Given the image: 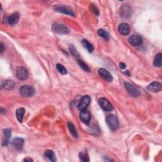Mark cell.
I'll return each instance as SVG.
<instances>
[{
	"mask_svg": "<svg viewBox=\"0 0 162 162\" xmlns=\"http://www.w3.org/2000/svg\"><path fill=\"white\" fill-rule=\"evenodd\" d=\"M106 122L109 128L113 131L117 130L119 127L118 120L114 115L111 114L108 115L106 118Z\"/></svg>",
	"mask_w": 162,
	"mask_h": 162,
	"instance_id": "cell-1",
	"label": "cell"
},
{
	"mask_svg": "<svg viewBox=\"0 0 162 162\" xmlns=\"http://www.w3.org/2000/svg\"><path fill=\"white\" fill-rule=\"evenodd\" d=\"M19 93L22 96L29 98V97H31L34 94L35 90L34 87L31 86L24 85L22 86L19 89Z\"/></svg>",
	"mask_w": 162,
	"mask_h": 162,
	"instance_id": "cell-2",
	"label": "cell"
},
{
	"mask_svg": "<svg viewBox=\"0 0 162 162\" xmlns=\"http://www.w3.org/2000/svg\"><path fill=\"white\" fill-rule=\"evenodd\" d=\"M19 14L17 12H15L12 13L11 15L9 17L4 16L3 17V23L4 24H8L10 25H13L16 24L19 20Z\"/></svg>",
	"mask_w": 162,
	"mask_h": 162,
	"instance_id": "cell-3",
	"label": "cell"
},
{
	"mask_svg": "<svg viewBox=\"0 0 162 162\" xmlns=\"http://www.w3.org/2000/svg\"><path fill=\"white\" fill-rule=\"evenodd\" d=\"M53 31L59 34H68L70 31L67 27L63 24H60L59 23H54L52 26Z\"/></svg>",
	"mask_w": 162,
	"mask_h": 162,
	"instance_id": "cell-4",
	"label": "cell"
},
{
	"mask_svg": "<svg viewBox=\"0 0 162 162\" xmlns=\"http://www.w3.org/2000/svg\"><path fill=\"white\" fill-rule=\"evenodd\" d=\"M54 10L56 12L64 13V14H67L68 15H70L72 17H74V13L73 12L72 9L68 6H65V5H61V4H58L54 7Z\"/></svg>",
	"mask_w": 162,
	"mask_h": 162,
	"instance_id": "cell-5",
	"label": "cell"
},
{
	"mask_svg": "<svg viewBox=\"0 0 162 162\" xmlns=\"http://www.w3.org/2000/svg\"><path fill=\"white\" fill-rule=\"evenodd\" d=\"M125 87L128 92V93L133 97H137L140 95V92L134 85L131 84V83L125 82Z\"/></svg>",
	"mask_w": 162,
	"mask_h": 162,
	"instance_id": "cell-6",
	"label": "cell"
},
{
	"mask_svg": "<svg viewBox=\"0 0 162 162\" xmlns=\"http://www.w3.org/2000/svg\"><path fill=\"white\" fill-rule=\"evenodd\" d=\"M98 103L101 108L106 112H110L113 110L112 105L110 103V101L105 98H100L98 100Z\"/></svg>",
	"mask_w": 162,
	"mask_h": 162,
	"instance_id": "cell-7",
	"label": "cell"
},
{
	"mask_svg": "<svg viewBox=\"0 0 162 162\" xmlns=\"http://www.w3.org/2000/svg\"><path fill=\"white\" fill-rule=\"evenodd\" d=\"M16 76L19 80L25 81L29 77L27 69L23 67H18L16 70Z\"/></svg>",
	"mask_w": 162,
	"mask_h": 162,
	"instance_id": "cell-8",
	"label": "cell"
},
{
	"mask_svg": "<svg viewBox=\"0 0 162 162\" xmlns=\"http://www.w3.org/2000/svg\"><path fill=\"white\" fill-rule=\"evenodd\" d=\"M90 101H91V98L89 96L87 95L84 96L80 100L79 103H78V109L80 111L86 110V108L87 107V106L89 105Z\"/></svg>",
	"mask_w": 162,
	"mask_h": 162,
	"instance_id": "cell-9",
	"label": "cell"
},
{
	"mask_svg": "<svg viewBox=\"0 0 162 162\" xmlns=\"http://www.w3.org/2000/svg\"><path fill=\"white\" fill-rule=\"evenodd\" d=\"M129 43L133 46H139L142 44V39L139 36L132 35L129 38Z\"/></svg>",
	"mask_w": 162,
	"mask_h": 162,
	"instance_id": "cell-10",
	"label": "cell"
},
{
	"mask_svg": "<svg viewBox=\"0 0 162 162\" xmlns=\"http://www.w3.org/2000/svg\"><path fill=\"white\" fill-rule=\"evenodd\" d=\"M118 32L122 36H127L131 32V27L127 23H122L118 27Z\"/></svg>",
	"mask_w": 162,
	"mask_h": 162,
	"instance_id": "cell-11",
	"label": "cell"
},
{
	"mask_svg": "<svg viewBox=\"0 0 162 162\" xmlns=\"http://www.w3.org/2000/svg\"><path fill=\"white\" fill-rule=\"evenodd\" d=\"M24 144V140L20 137H15L11 142L12 146L17 150H21Z\"/></svg>",
	"mask_w": 162,
	"mask_h": 162,
	"instance_id": "cell-12",
	"label": "cell"
},
{
	"mask_svg": "<svg viewBox=\"0 0 162 162\" xmlns=\"http://www.w3.org/2000/svg\"><path fill=\"white\" fill-rule=\"evenodd\" d=\"M147 89L148 91L153 92H158L161 91L162 85L161 83L155 81L151 83V84L147 86Z\"/></svg>",
	"mask_w": 162,
	"mask_h": 162,
	"instance_id": "cell-13",
	"label": "cell"
},
{
	"mask_svg": "<svg viewBox=\"0 0 162 162\" xmlns=\"http://www.w3.org/2000/svg\"><path fill=\"white\" fill-rule=\"evenodd\" d=\"M98 73L100 76L102 77L103 78L109 82H112L113 77L108 70H106L105 68H100L98 70Z\"/></svg>",
	"mask_w": 162,
	"mask_h": 162,
	"instance_id": "cell-14",
	"label": "cell"
},
{
	"mask_svg": "<svg viewBox=\"0 0 162 162\" xmlns=\"http://www.w3.org/2000/svg\"><path fill=\"white\" fill-rule=\"evenodd\" d=\"M80 119L82 122H84L85 124H89L91 120V115L88 111L86 110H84L81 111L80 113Z\"/></svg>",
	"mask_w": 162,
	"mask_h": 162,
	"instance_id": "cell-15",
	"label": "cell"
},
{
	"mask_svg": "<svg viewBox=\"0 0 162 162\" xmlns=\"http://www.w3.org/2000/svg\"><path fill=\"white\" fill-rule=\"evenodd\" d=\"M1 88L6 90H12L15 87V82L11 80H6L1 82Z\"/></svg>",
	"mask_w": 162,
	"mask_h": 162,
	"instance_id": "cell-16",
	"label": "cell"
},
{
	"mask_svg": "<svg viewBox=\"0 0 162 162\" xmlns=\"http://www.w3.org/2000/svg\"><path fill=\"white\" fill-rule=\"evenodd\" d=\"M132 9L130 6H129L128 4H124V6L121 7V16L124 17H129L131 13Z\"/></svg>",
	"mask_w": 162,
	"mask_h": 162,
	"instance_id": "cell-17",
	"label": "cell"
},
{
	"mask_svg": "<svg viewBox=\"0 0 162 162\" xmlns=\"http://www.w3.org/2000/svg\"><path fill=\"white\" fill-rule=\"evenodd\" d=\"M3 134H4V138L3 140V145L7 146L8 144L9 139H10V138L11 137V131L8 129H4Z\"/></svg>",
	"mask_w": 162,
	"mask_h": 162,
	"instance_id": "cell-18",
	"label": "cell"
},
{
	"mask_svg": "<svg viewBox=\"0 0 162 162\" xmlns=\"http://www.w3.org/2000/svg\"><path fill=\"white\" fill-rule=\"evenodd\" d=\"M44 156L48 158L49 161L54 162L57 160L56 156H55L54 152L52 150H47L44 153Z\"/></svg>",
	"mask_w": 162,
	"mask_h": 162,
	"instance_id": "cell-19",
	"label": "cell"
},
{
	"mask_svg": "<svg viewBox=\"0 0 162 162\" xmlns=\"http://www.w3.org/2000/svg\"><path fill=\"white\" fill-rule=\"evenodd\" d=\"M82 44L83 46L87 50V52L92 53L94 51V47L92 44H91L86 39H83L82 41Z\"/></svg>",
	"mask_w": 162,
	"mask_h": 162,
	"instance_id": "cell-20",
	"label": "cell"
},
{
	"mask_svg": "<svg viewBox=\"0 0 162 162\" xmlns=\"http://www.w3.org/2000/svg\"><path fill=\"white\" fill-rule=\"evenodd\" d=\"M25 112V110L24 108H18L16 112L17 118L18 121H19L20 123H22L23 122V118H24Z\"/></svg>",
	"mask_w": 162,
	"mask_h": 162,
	"instance_id": "cell-21",
	"label": "cell"
},
{
	"mask_svg": "<svg viewBox=\"0 0 162 162\" xmlns=\"http://www.w3.org/2000/svg\"><path fill=\"white\" fill-rule=\"evenodd\" d=\"M67 126H68V128L69 129V131H70L72 135L75 138H77L78 137V134H77V132L76 131V129L75 128V126H74V125L72 122H68V123H67Z\"/></svg>",
	"mask_w": 162,
	"mask_h": 162,
	"instance_id": "cell-22",
	"label": "cell"
},
{
	"mask_svg": "<svg viewBox=\"0 0 162 162\" xmlns=\"http://www.w3.org/2000/svg\"><path fill=\"white\" fill-rule=\"evenodd\" d=\"M154 65L155 67H161L162 65V54L161 53L157 54L154 59Z\"/></svg>",
	"mask_w": 162,
	"mask_h": 162,
	"instance_id": "cell-23",
	"label": "cell"
},
{
	"mask_svg": "<svg viewBox=\"0 0 162 162\" xmlns=\"http://www.w3.org/2000/svg\"><path fill=\"white\" fill-rule=\"evenodd\" d=\"M89 8L90 11L93 13V14H94L96 16H99L100 15V12H99V10L98 8H97L96 6H95V4H94L93 3H91L89 4Z\"/></svg>",
	"mask_w": 162,
	"mask_h": 162,
	"instance_id": "cell-24",
	"label": "cell"
},
{
	"mask_svg": "<svg viewBox=\"0 0 162 162\" xmlns=\"http://www.w3.org/2000/svg\"><path fill=\"white\" fill-rule=\"evenodd\" d=\"M77 63L78 64V65H79L81 68H82L84 71L90 72V68H89V67L87 66V64L84 62H83L82 60H78Z\"/></svg>",
	"mask_w": 162,
	"mask_h": 162,
	"instance_id": "cell-25",
	"label": "cell"
},
{
	"mask_svg": "<svg viewBox=\"0 0 162 162\" xmlns=\"http://www.w3.org/2000/svg\"><path fill=\"white\" fill-rule=\"evenodd\" d=\"M98 34L101 37H102V38H103L104 39H105L106 40H108L109 38H110V34L108 33L107 32L105 31L103 29H99L98 31Z\"/></svg>",
	"mask_w": 162,
	"mask_h": 162,
	"instance_id": "cell-26",
	"label": "cell"
},
{
	"mask_svg": "<svg viewBox=\"0 0 162 162\" xmlns=\"http://www.w3.org/2000/svg\"><path fill=\"white\" fill-rule=\"evenodd\" d=\"M57 70L59 73L63 74V75H65V74L67 73V71L65 67L60 63H58L57 65Z\"/></svg>",
	"mask_w": 162,
	"mask_h": 162,
	"instance_id": "cell-27",
	"label": "cell"
},
{
	"mask_svg": "<svg viewBox=\"0 0 162 162\" xmlns=\"http://www.w3.org/2000/svg\"><path fill=\"white\" fill-rule=\"evenodd\" d=\"M79 158L82 161H89V156L86 153H80Z\"/></svg>",
	"mask_w": 162,
	"mask_h": 162,
	"instance_id": "cell-28",
	"label": "cell"
},
{
	"mask_svg": "<svg viewBox=\"0 0 162 162\" xmlns=\"http://www.w3.org/2000/svg\"><path fill=\"white\" fill-rule=\"evenodd\" d=\"M70 52L72 55H73L74 57H78V53H77V50L74 48L73 47L70 48Z\"/></svg>",
	"mask_w": 162,
	"mask_h": 162,
	"instance_id": "cell-29",
	"label": "cell"
},
{
	"mask_svg": "<svg viewBox=\"0 0 162 162\" xmlns=\"http://www.w3.org/2000/svg\"><path fill=\"white\" fill-rule=\"evenodd\" d=\"M119 67L121 69H125L126 68V65L124 63H120L119 64Z\"/></svg>",
	"mask_w": 162,
	"mask_h": 162,
	"instance_id": "cell-30",
	"label": "cell"
},
{
	"mask_svg": "<svg viewBox=\"0 0 162 162\" xmlns=\"http://www.w3.org/2000/svg\"><path fill=\"white\" fill-rule=\"evenodd\" d=\"M0 47H1V53H2L4 51V45L2 43L0 44Z\"/></svg>",
	"mask_w": 162,
	"mask_h": 162,
	"instance_id": "cell-31",
	"label": "cell"
},
{
	"mask_svg": "<svg viewBox=\"0 0 162 162\" xmlns=\"http://www.w3.org/2000/svg\"><path fill=\"white\" fill-rule=\"evenodd\" d=\"M23 161H33V160H32L31 158H25L22 160Z\"/></svg>",
	"mask_w": 162,
	"mask_h": 162,
	"instance_id": "cell-32",
	"label": "cell"
},
{
	"mask_svg": "<svg viewBox=\"0 0 162 162\" xmlns=\"http://www.w3.org/2000/svg\"><path fill=\"white\" fill-rule=\"evenodd\" d=\"M125 73L127 74V75H128L129 76H131V73H130V72H129V70H127V72H125Z\"/></svg>",
	"mask_w": 162,
	"mask_h": 162,
	"instance_id": "cell-33",
	"label": "cell"
}]
</instances>
